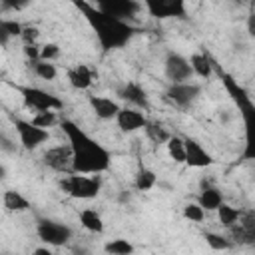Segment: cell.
Here are the masks:
<instances>
[{
    "label": "cell",
    "instance_id": "obj_2",
    "mask_svg": "<svg viewBox=\"0 0 255 255\" xmlns=\"http://www.w3.org/2000/svg\"><path fill=\"white\" fill-rule=\"evenodd\" d=\"M60 128L72 147V171L76 173H104L112 165V151L84 131L72 120H60Z\"/></svg>",
    "mask_w": 255,
    "mask_h": 255
},
{
    "label": "cell",
    "instance_id": "obj_34",
    "mask_svg": "<svg viewBox=\"0 0 255 255\" xmlns=\"http://www.w3.org/2000/svg\"><path fill=\"white\" fill-rule=\"evenodd\" d=\"M38 38H40V28H38V26H32V24L24 26L22 36H20V40H22L24 44H36Z\"/></svg>",
    "mask_w": 255,
    "mask_h": 255
},
{
    "label": "cell",
    "instance_id": "obj_38",
    "mask_svg": "<svg viewBox=\"0 0 255 255\" xmlns=\"http://www.w3.org/2000/svg\"><path fill=\"white\" fill-rule=\"evenodd\" d=\"M0 141H2V149H4V151H14V149H16V143H12V141L6 137V133L0 135Z\"/></svg>",
    "mask_w": 255,
    "mask_h": 255
},
{
    "label": "cell",
    "instance_id": "obj_12",
    "mask_svg": "<svg viewBox=\"0 0 255 255\" xmlns=\"http://www.w3.org/2000/svg\"><path fill=\"white\" fill-rule=\"evenodd\" d=\"M147 116L143 110L133 108V106H122V110L116 116V124L120 128V131L124 133H135L139 129H143L147 126Z\"/></svg>",
    "mask_w": 255,
    "mask_h": 255
},
{
    "label": "cell",
    "instance_id": "obj_20",
    "mask_svg": "<svg viewBox=\"0 0 255 255\" xmlns=\"http://www.w3.org/2000/svg\"><path fill=\"white\" fill-rule=\"evenodd\" d=\"M189 64L193 68V74L201 80H209L215 74V62L205 52H193L189 56Z\"/></svg>",
    "mask_w": 255,
    "mask_h": 255
},
{
    "label": "cell",
    "instance_id": "obj_15",
    "mask_svg": "<svg viewBox=\"0 0 255 255\" xmlns=\"http://www.w3.org/2000/svg\"><path fill=\"white\" fill-rule=\"evenodd\" d=\"M118 98L122 102H126L128 106H133V108H139V110H149V98H147V92L145 88L139 84V82H126L118 88Z\"/></svg>",
    "mask_w": 255,
    "mask_h": 255
},
{
    "label": "cell",
    "instance_id": "obj_29",
    "mask_svg": "<svg viewBox=\"0 0 255 255\" xmlns=\"http://www.w3.org/2000/svg\"><path fill=\"white\" fill-rule=\"evenodd\" d=\"M203 237H205V243H207L213 251H229V249H233V247H235L233 237H227V235H221V233L207 231Z\"/></svg>",
    "mask_w": 255,
    "mask_h": 255
},
{
    "label": "cell",
    "instance_id": "obj_28",
    "mask_svg": "<svg viewBox=\"0 0 255 255\" xmlns=\"http://www.w3.org/2000/svg\"><path fill=\"white\" fill-rule=\"evenodd\" d=\"M143 131H145V135L153 141V143H157V145H165L167 143V139L171 137V131H167V128H163L159 122H147V126L143 128Z\"/></svg>",
    "mask_w": 255,
    "mask_h": 255
},
{
    "label": "cell",
    "instance_id": "obj_7",
    "mask_svg": "<svg viewBox=\"0 0 255 255\" xmlns=\"http://www.w3.org/2000/svg\"><path fill=\"white\" fill-rule=\"evenodd\" d=\"M10 122H12L14 129H16V133H18L20 145L24 149H28V151H34V149L42 147L50 139V129L32 124V120H22V118L10 116Z\"/></svg>",
    "mask_w": 255,
    "mask_h": 255
},
{
    "label": "cell",
    "instance_id": "obj_33",
    "mask_svg": "<svg viewBox=\"0 0 255 255\" xmlns=\"http://www.w3.org/2000/svg\"><path fill=\"white\" fill-rule=\"evenodd\" d=\"M60 52H62V50H60L58 44L46 42V44L40 46V60H50V62H54V60L60 58Z\"/></svg>",
    "mask_w": 255,
    "mask_h": 255
},
{
    "label": "cell",
    "instance_id": "obj_24",
    "mask_svg": "<svg viewBox=\"0 0 255 255\" xmlns=\"http://www.w3.org/2000/svg\"><path fill=\"white\" fill-rule=\"evenodd\" d=\"M217 219H219V223L225 227V229H231L235 223H239V219H241V215H243V211L239 209V207H235V205H229V203H221L219 207H217Z\"/></svg>",
    "mask_w": 255,
    "mask_h": 255
},
{
    "label": "cell",
    "instance_id": "obj_22",
    "mask_svg": "<svg viewBox=\"0 0 255 255\" xmlns=\"http://www.w3.org/2000/svg\"><path fill=\"white\" fill-rule=\"evenodd\" d=\"M78 219H80V225H82L86 231H90V233H98V235H100V233H104V229H106V223H104L100 211H96V209H92V207L82 209V211L78 213Z\"/></svg>",
    "mask_w": 255,
    "mask_h": 255
},
{
    "label": "cell",
    "instance_id": "obj_3",
    "mask_svg": "<svg viewBox=\"0 0 255 255\" xmlns=\"http://www.w3.org/2000/svg\"><path fill=\"white\" fill-rule=\"evenodd\" d=\"M215 74L219 76L225 92L229 94V98L233 100L241 120H243V149H241V159L243 161H255V102L251 100V96L247 94V90L231 76L227 74L223 68H219L215 64Z\"/></svg>",
    "mask_w": 255,
    "mask_h": 255
},
{
    "label": "cell",
    "instance_id": "obj_9",
    "mask_svg": "<svg viewBox=\"0 0 255 255\" xmlns=\"http://www.w3.org/2000/svg\"><path fill=\"white\" fill-rule=\"evenodd\" d=\"M163 74L169 80V84H179V82H191L193 68L189 64V58H185L179 52L169 50L163 58Z\"/></svg>",
    "mask_w": 255,
    "mask_h": 255
},
{
    "label": "cell",
    "instance_id": "obj_26",
    "mask_svg": "<svg viewBox=\"0 0 255 255\" xmlns=\"http://www.w3.org/2000/svg\"><path fill=\"white\" fill-rule=\"evenodd\" d=\"M30 66H32V72L44 82H52L58 78V68L50 60H36V62H30Z\"/></svg>",
    "mask_w": 255,
    "mask_h": 255
},
{
    "label": "cell",
    "instance_id": "obj_1",
    "mask_svg": "<svg viewBox=\"0 0 255 255\" xmlns=\"http://www.w3.org/2000/svg\"><path fill=\"white\" fill-rule=\"evenodd\" d=\"M70 2L80 10L84 20L92 28V32L96 36V42H98V46L102 48L104 54L126 48L135 38V34L139 32V28L135 24H131L129 20L112 16L104 10H100L90 0H70Z\"/></svg>",
    "mask_w": 255,
    "mask_h": 255
},
{
    "label": "cell",
    "instance_id": "obj_17",
    "mask_svg": "<svg viewBox=\"0 0 255 255\" xmlns=\"http://www.w3.org/2000/svg\"><path fill=\"white\" fill-rule=\"evenodd\" d=\"M88 104L92 108V112L96 114V118L108 122V120H116L118 112L122 110L120 102L110 98V96H98V94H92L88 96Z\"/></svg>",
    "mask_w": 255,
    "mask_h": 255
},
{
    "label": "cell",
    "instance_id": "obj_31",
    "mask_svg": "<svg viewBox=\"0 0 255 255\" xmlns=\"http://www.w3.org/2000/svg\"><path fill=\"white\" fill-rule=\"evenodd\" d=\"M58 122H60V120H58V114H56L54 110L34 112V116H32V124H36V126H40V128H46V129L54 128Z\"/></svg>",
    "mask_w": 255,
    "mask_h": 255
},
{
    "label": "cell",
    "instance_id": "obj_36",
    "mask_svg": "<svg viewBox=\"0 0 255 255\" xmlns=\"http://www.w3.org/2000/svg\"><path fill=\"white\" fill-rule=\"evenodd\" d=\"M22 52H24V56H26L30 62L40 60V46H38V44H24Z\"/></svg>",
    "mask_w": 255,
    "mask_h": 255
},
{
    "label": "cell",
    "instance_id": "obj_5",
    "mask_svg": "<svg viewBox=\"0 0 255 255\" xmlns=\"http://www.w3.org/2000/svg\"><path fill=\"white\" fill-rule=\"evenodd\" d=\"M8 86H12L22 96V102H24V106L30 112H44V110L58 112L64 106V102L56 94L46 92L42 88H36V86H20V84H10V82H8Z\"/></svg>",
    "mask_w": 255,
    "mask_h": 255
},
{
    "label": "cell",
    "instance_id": "obj_16",
    "mask_svg": "<svg viewBox=\"0 0 255 255\" xmlns=\"http://www.w3.org/2000/svg\"><path fill=\"white\" fill-rule=\"evenodd\" d=\"M229 231L235 243L255 245V211H243L239 223H235Z\"/></svg>",
    "mask_w": 255,
    "mask_h": 255
},
{
    "label": "cell",
    "instance_id": "obj_21",
    "mask_svg": "<svg viewBox=\"0 0 255 255\" xmlns=\"http://www.w3.org/2000/svg\"><path fill=\"white\" fill-rule=\"evenodd\" d=\"M2 205L8 213H22V211H28L32 207L30 201L16 189H6L2 193Z\"/></svg>",
    "mask_w": 255,
    "mask_h": 255
},
{
    "label": "cell",
    "instance_id": "obj_10",
    "mask_svg": "<svg viewBox=\"0 0 255 255\" xmlns=\"http://www.w3.org/2000/svg\"><path fill=\"white\" fill-rule=\"evenodd\" d=\"M199 96H201V86L195 82L169 84V88L165 90V100L175 108H189Z\"/></svg>",
    "mask_w": 255,
    "mask_h": 255
},
{
    "label": "cell",
    "instance_id": "obj_27",
    "mask_svg": "<svg viewBox=\"0 0 255 255\" xmlns=\"http://www.w3.org/2000/svg\"><path fill=\"white\" fill-rule=\"evenodd\" d=\"M165 149H167L169 159H173L175 163H185V139L181 135L171 133V137L165 143Z\"/></svg>",
    "mask_w": 255,
    "mask_h": 255
},
{
    "label": "cell",
    "instance_id": "obj_11",
    "mask_svg": "<svg viewBox=\"0 0 255 255\" xmlns=\"http://www.w3.org/2000/svg\"><path fill=\"white\" fill-rule=\"evenodd\" d=\"M44 165L58 173H72V147L70 143H58L44 151L42 155Z\"/></svg>",
    "mask_w": 255,
    "mask_h": 255
},
{
    "label": "cell",
    "instance_id": "obj_13",
    "mask_svg": "<svg viewBox=\"0 0 255 255\" xmlns=\"http://www.w3.org/2000/svg\"><path fill=\"white\" fill-rule=\"evenodd\" d=\"M94 4L100 10H104L112 16L124 18V20L135 18L143 8V4L139 0H94Z\"/></svg>",
    "mask_w": 255,
    "mask_h": 255
},
{
    "label": "cell",
    "instance_id": "obj_32",
    "mask_svg": "<svg viewBox=\"0 0 255 255\" xmlns=\"http://www.w3.org/2000/svg\"><path fill=\"white\" fill-rule=\"evenodd\" d=\"M181 215H183V219H187V221H191V223H201L203 219H205V209L195 201H191V203H185L183 205V209H181Z\"/></svg>",
    "mask_w": 255,
    "mask_h": 255
},
{
    "label": "cell",
    "instance_id": "obj_8",
    "mask_svg": "<svg viewBox=\"0 0 255 255\" xmlns=\"http://www.w3.org/2000/svg\"><path fill=\"white\" fill-rule=\"evenodd\" d=\"M189 0H141L145 12L155 20H171L187 16Z\"/></svg>",
    "mask_w": 255,
    "mask_h": 255
},
{
    "label": "cell",
    "instance_id": "obj_14",
    "mask_svg": "<svg viewBox=\"0 0 255 255\" xmlns=\"http://www.w3.org/2000/svg\"><path fill=\"white\" fill-rule=\"evenodd\" d=\"M183 139H185V165L203 169V167H211L215 163L213 155L201 145V141H197L195 137H189V135Z\"/></svg>",
    "mask_w": 255,
    "mask_h": 255
},
{
    "label": "cell",
    "instance_id": "obj_4",
    "mask_svg": "<svg viewBox=\"0 0 255 255\" xmlns=\"http://www.w3.org/2000/svg\"><path fill=\"white\" fill-rule=\"evenodd\" d=\"M60 187L72 197V199H94L102 191V175L100 173H66L60 179Z\"/></svg>",
    "mask_w": 255,
    "mask_h": 255
},
{
    "label": "cell",
    "instance_id": "obj_25",
    "mask_svg": "<svg viewBox=\"0 0 255 255\" xmlns=\"http://www.w3.org/2000/svg\"><path fill=\"white\" fill-rule=\"evenodd\" d=\"M22 30H24V24H20L18 20L2 18L0 20V40H2V46H6L10 38H20Z\"/></svg>",
    "mask_w": 255,
    "mask_h": 255
},
{
    "label": "cell",
    "instance_id": "obj_19",
    "mask_svg": "<svg viewBox=\"0 0 255 255\" xmlns=\"http://www.w3.org/2000/svg\"><path fill=\"white\" fill-rule=\"evenodd\" d=\"M197 203L205 209V211H217V207L223 203V193L219 187L207 183H201V191L197 195Z\"/></svg>",
    "mask_w": 255,
    "mask_h": 255
},
{
    "label": "cell",
    "instance_id": "obj_18",
    "mask_svg": "<svg viewBox=\"0 0 255 255\" xmlns=\"http://www.w3.org/2000/svg\"><path fill=\"white\" fill-rule=\"evenodd\" d=\"M94 70L88 66V64H76V66H72L70 70H68V82H70V86L74 88V90H80V92H84V90H90L92 88V84H94Z\"/></svg>",
    "mask_w": 255,
    "mask_h": 255
},
{
    "label": "cell",
    "instance_id": "obj_23",
    "mask_svg": "<svg viewBox=\"0 0 255 255\" xmlns=\"http://www.w3.org/2000/svg\"><path fill=\"white\" fill-rule=\"evenodd\" d=\"M155 185H157V175H155V171H153L151 167H147V165H139L137 171H135V175H133V187H135L137 191H149V189H153Z\"/></svg>",
    "mask_w": 255,
    "mask_h": 255
},
{
    "label": "cell",
    "instance_id": "obj_39",
    "mask_svg": "<svg viewBox=\"0 0 255 255\" xmlns=\"http://www.w3.org/2000/svg\"><path fill=\"white\" fill-rule=\"evenodd\" d=\"M32 253H34V255H50V253H52V245H46V247H36Z\"/></svg>",
    "mask_w": 255,
    "mask_h": 255
},
{
    "label": "cell",
    "instance_id": "obj_37",
    "mask_svg": "<svg viewBox=\"0 0 255 255\" xmlns=\"http://www.w3.org/2000/svg\"><path fill=\"white\" fill-rule=\"evenodd\" d=\"M245 30H247V34L255 40V12H251V14L247 16V20H245Z\"/></svg>",
    "mask_w": 255,
    "mask_h": 255
},
{
    "label": "cell",
    "instance_id": "obj_6",
    "mask_svg": "<svg viewBox=\"0 0 255 255\" xmlns=\"http://www.w3.org/2000/svg\"><path fill=\"white\" fill-rule=\"evenodd\" d=\"M36 235L46 245L62 247L74 237V229L68 223L52 219V217H38L36 219Z\"/></svg>",
    "mask_w": 255,
    "mask_h": 255
},
{
    "label": "cell",
    "instance_id": "obj_35",
    "mask_svg": "<svg viewBox=\"0 0 255 255\" xmlns=\"http://www.w3.org/2000/svg\"><path fill=\"white\" fill-rule=\"evenodd\" d=\"M30 2L32 0H2V8L4 10H24V8H28L30 6Z\"/></svg>",
    "mask_w": 255,
    "mask_h": 255
},
{
    "label": "cell",
    "instance_id": "obj_30",
    "mask_svg": "<svg viewBox=\"0 0 255 255\" xmlns=\"http://www.w3.org/2000/svg\"><path fill=\"white\" fill-rule=\"evenodd\" d=\"M104 251L110 255H129L135 251V247L128 239H110V241H106Z\"/></svg>",
    "mask_w": 255,
    "mask_h": 255
}]
</instances>
